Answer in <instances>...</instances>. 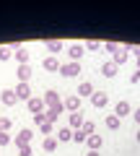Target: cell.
<instances>
[{
	"instance_id": "3",
	"label": "cell",
	"mask_w": 140,
	"mask_h": 156,
	"mask_svg": "<svg viewBox=\"0 0 140 156\" xmlns=\"http://www.w3.org/2000/svg\"><path fill=\"white\" fill-rule=\"evenodd\" d=\"M29 112H31V115H42V112H44V99H29Z\"/></svg>"
},
{
	"instance_id": "34",
	"label": "cell",
	"mask_w": 140,
	"mask_h": 156,
	"mask_svg": "<svg viewBox=\"0 0 140 156\" xmlns=\"http://www.w3.org/2000/svg\"><path fill=\"white\" fill-rule=\"evenodd\" d=\"M135 122H140V107L135 109Z\"/></svg>"
},
{
	"instance_id": "18",
	"label": "cell",
	"mask_w": 140,
	"mask_h": 156,
	"mask_svg": "<svg viewBox=\"0 0 140 156\" xmlns=\"http://www.w3.org/2000/svg\"><path fill=\"white\" fill-rule=\"evenodd\" d=\"M16 60L21 62V65H29V50H23V47H18V50H16Z\"/></svg>"
},
{
	"instance_id": "29",
	"label": "cell",
	"mask_w": 140,
	"mask_h": 156,
	"mask_svg": "<svg viewBox=\"0 0 140 156\" xmlns=\"http://www.w3.org/2000/svg\"><path fill=\"white\" fill-rule=\"evenodd\" d=\"M86 47H88L91 52H96V50H101V42H96V39H91V42H88Z\"/></svg>"
},
{
	"instance_id": "12",
	"label": "cell",
	"mask_w": 140,
	"mask_h": 156,
	"mask_svg": "<svg viewBox=\"0 0 140 156\" xmlns=\"http://www.w3.org/2000/svg\"><path fill=\"white\" fill-rule=\"evenodd\" d=\"M130 112H132V107H130L127 101H119V104L114 107V115H117V117H127Z\"/></svg>"
},
{
	"instance_id": "9",
	"label": "cell",
	"mask_w": 140,
	"mask_h": 156,
	"mask_svg": "<svg viewBox=\"0 0 140 156\" xmlns=\"http://www.w3.org/2000/svg\"><path fill=\"white\" fill-rule=\"evenodd\" d=\"M13 91H16V96H18V99H26V101L31 99V89H29V83H18Z\"/></svg>"
},
{
	"instance_id": "13",
	"label": "cell",
	"mask_w": 140,
	"mask_h": 156,
	"mask_svg": "<svg viewBox=\"0 0 140 156\" xmlns=\"http://www.w3.org/2000/svg\"><path fill=\"white\" fill-rule=\"evenodd\" d=\"M75 94H78V96H94L96 91H94V86H91L88 81H83V83L78 86V91H75Z\"/></svg>"
},
{
	"instance_id": "31",
	"label": "cell",
	"mask_w": 140,
	"mask_h": 156,
	"mask_svg": "<svg viewBox=\"0 0 140 156\" xmlns=\"http://www.w3.org/2000/svg\"><path fill=\"white\" fill-rule=\"evenodd\" d=\"M34 122H36V125H44L47 122V115H44V112H42V115H34Z\"/></svg>"
},
{
	"instance_id": "1",
	"label": "cell",
	"mask_w": 140,
	"mask_h": 156,
	"mask_svg": "<svg viewBox=\"0 0 140 156\" xmlns=\"http://www.w3.org/2000/svg\"><path fill=\"white\" fill-rule=\"evenodd\" d=\"M80 73V65L78 62H67V65H60V76H65V78H75Z\"/></svg>"
},
{
	"instance_id": "17",
	"label": "cell",
	"mask_w": 140,
	"mask_h": 156,
	"mask_svg": "<svg viewBox=\"0 0 140 156\" xmlns=\"http://www.w3.org/2000/svg\"><path fill=\"white\" fill-rule=\"evenodd\" d=\"M44 68H47V70H57V73H60V62H57V57H44Z\"/></svg>"
},
{
	"instance_id": "4",
	"label": "cell",
	"mask_w": 140,
	"mask_h": 156,
	"mask_svg": "<svg viewBox=\"0 0 140 156\" xmlns=\"http://www.w3.org/2000/svg\"><path fill=\"white\" fill-rule=\"evenodd\" d=\"M31 135H34L31 130H29V128H23L21 133L16 135V146H18V148H21V146H29V140H31Z\"/></svg>"
},
{
	"instance_id": "25",
	"label": "cell",
	"mask_w": 140,
	"mask_h": 156,
	"mask_svg": "<svg viewBox=\"0 0 140 156\" xmlns=\"http://www.w3.org/2000/svg\"><path fill=\"white\" fill-rule=\"evenodd\" d=\"M11 130V117H0V133H8Z\"/></svg>"
},
{
	"instance_id": "36",
	"label": "cell",
	"mask_w": 140,
	"mask_h": 156,
	"mask_svg": "<svg viewBox=\"0 0 140 156\" xmlns=\"http://www.w3.org/2000/svg\"><path fill=\"white\" fill-rule=\"evenodd\" d=\"M138 140H140V130H138Z\"/></svg>"
},
{
	"instance_id": "21",
	"label": "cell",
	"mask_w": 140,
	"mask_h": 156,
	"mask_svg": "<svg viewBox=\"0 0 140 156\" xmlns=\"http://www.w3.org/2000/svg\"><path fill=\"white\" fill-rule=\"evenodd\" d=\"M47 50H50V52H60L62 50V42H60V39H50V42H47Z\"/></svg>"
},
{
	"instance_id": "19",
	"label": "cell",
	"mask_w": 140,
	"mask_h": 156,
	"mask_svg": "<svg viewBox=\"0 0 140 156\" xmlns=\"http://www.w3.org/2000/svg\"><path fill=\"white\" fill-rule=\"evenodd\" d=\"M104 122H107L109 130H117V128H119V117H117V115H107V120H104Z\"/></svg>"
},
{
	"instance_id": "30",
	"label": "cell",
	"mask_w": 140,
	"mask_h": 156,
	"mask_svg": "<svg viewBox=\"0 0 140 156\" xmlns=\"http://www.w3.org/2000/svg\"><path fill=\"white\" fill-rule=\"evenodd\" d=\"M18 154H21V156H34V151H31V146H21Z\"/></svg>"
},
{
	"instance_id": "23",
	"label": "cell",
	"mask_w": 140,
	"mask_h": 156,
	"mask_svg": "<svg viewBox=\"0 0 140 156\" xmlns=\"http://www.w3.org/2000/svg\"><path fill=\"white\" fill-rule=\"evenodd\" d=\"M125 60H127V50H125V47H122V50H119V52H117V55H114V65H117V68H119V65H122V62H125Z\"/></svg>"
},
{
	"instance_id": "5",
	"label": "cell",
	"mask_w": 140,
	"mask_h": 156,
	"mask_svg": "<svg viewBox=\"0 0 140 156\" xmlns=\"http://www.w3.org/2000/svg\"><path fill=\"white\" fill-rule=\"evenodd\" d=\"M67 128L73 130V133H75V130H80V128H83V115H80V112H73V115H70V125H67Z\"/></svg>"
},
{
	"instance_id": "37",
	"label": "cell",
	"mask_w": 140,
	"mask_h": 156,
	"mask_svg": "<svg viewBox=\"0 0 140 156\" xmlns=\"http://www.w3.org/2000/svg\"><path fill=\"white\" fill-rule=\"evenodd\" d=\"M138 65H140V57H138Z\"/></svg>"
},
{
	"instance_id": "27",
	"label": "cell",
	"mask_w": 140,
	"mask_h": 156,
	"mask_svg": "<svg viewBox=\"0 0 140 156\" xmlns=\"http://www.w3.org/2000/svg\"><path fill=\"white\" fill-rule=\"evenodd\" d=\"M104 47H107V52H114V55H117V52L122 50V47H119L117 42H107V44H104Z\"/></svg>"
},
{
	"instance_id": "28",
	"label": "cell",
	"mask_w": 140,
	"mask_h": 156,
	"mask_svg": "<svg viewBox=\"0 0 140 156\" xmlns=\"http://www.w3.org/2000/svg\"><path fill=\"white\" fill-rule=\"evenodd\" d=\"M11 47H0V60H11Z\"/></svg>"
},
{
	"instance_id": "16",
	"label": "cell",
	"mask_w": 140,
	"mask_h": 156,
	"mask_svg": "<svg viewBox=\"0 0 140 156\" xmlns=\"http://www.w3.org/2000/svg\"><path fill=\"white\" fill-rule=\"evenodd\" d=\"M86 143H88V151H99L101 148V138H99V135H88V140H86Z\"/></svg>"
},
{
	"instance_id": "20",
	"label": "cell",
	"mask_w": 140,
	"mask_h": 156,
	"mask_svg": "<svg viewBox=\"0 0 140 156\" xmlns=\"http://www.w3.org/2000/svg\"><path fill=\"white\" fill-rule=\"evenodd\" d=\"M80 130H83L86 135H94V133H96V125H94V120H83V128H80Z\"/></svg>"
},
{
	"instance_id": "33",
	"label": "cell",
	"mask_w": 140,
	"mask_h": 156,
	"mask_svg": "<svg viewBox=\"0 0 140 156\" xmlns=\"http://www.w3.org/2000/svg\"><path fill=\"white\" fill-rule=\"evenodd\" d=\"M140 81V70H135V73H130V83H138Z\"/></svg>"
},
{
	"instance_id": "10",
	"label": "cell",
	"mask_w": 140,
	"mask_h": 156,
	"mask_svg": "<svg viewBox=\"0 0 140 156\" xmlns=\"http://www.w3.org/2000/svg\"><path fill=\"white\" fill-rule=\"evenodd\" d=\"M57 104H60V94H57V91H47L44 94V107L52 109V107H57Z\"/></svg>"
},
{
	"instance_id": "2",
	"label": "cell",
	"mask_w": 140,
	"mask_h": 156,
	"mask_svg": "<svg viewBox=\"0 0 140 156\" xmlns=\"http://www.w3.org/2000/svg\"><path fill=\"white\" fill-rule=\"evenodd\" d=\"M0 101H3L5 107H13L18 101V96H16V91H13V89H5L3 94H0Z\"/></svg>"
},
{
	"instance_id": "35",
	"label": "cell",
	"mask_w": 140,
	"mask_h": 156,
	"mask_svg": "<svg viewBox=\"0 0 140 156\" xmlns=\"http://www.w3.org/2000/svg\"><path fill=\"white\" fill-rule=\"evenodd\" d=\"M86 156H99V151H88V154H86Z\"/></svg>"
},
{
	"instance_id": "26",
	"label": "cell",
	"mask_w": 140,
	"mask_h": 156,
	"mask_svg": "<svg viewBox=\"0 0 140 156\" xmlns=\"http://www.w3.org/2000/svg\"><path fill=\"white\" fill-rule=\"evenodd\" d=\"M39 130L47 135V138H50V135H52V130H55V125H52V122H44V125H39Z\"/></svg>"
},
{
	"instance_id": "22",
	"label": "cell",
	"mask_w": 140,
	"mask_h": 156,
	"mask_svg": "<svg viewBox=\"0 0 140 156\" xmlns=\"http://www.w3.org/2000/svg\"><path fill=\"white\" fill-rule=\"evenodd\" d=\"M57 140H73V130H70V128H62L60 133H57Z\"/></svg>"
},
{
	"instance_id": "32",
	"label": "cell",
	"mask_w": 140,
	"mask_h": 156,
	"mask_svg": "<svg viewBox=\"0 0 140 156\" xmlns=\"http://www.w3.org/2000/svg\"><path fill=\"white\" fill-rule=\"evenodd\" d=\"M8 143H11V135H8V133H0V146H8Z\"/></svg>"
},
{
	"instance_id": "14",
	"label": "cell",
	"mask_w": 140,
	"mask_h": 156,
	"mask_svg": "<svg viewBox=\"0 0 140 156\" xmlns=\"http://www.w3.org/2000/svg\"><path fill=\"white\" fill-rule=\"evenodd\" d=\"M101 73L107 78H114L117 76V65H114V62H104V65H101Z\"/></svg>"
},
{
	"instance_id": "15",
	"label": "cell",
	"mask_w": 140,
	"mask_h": 156,
	"mask_svg": "<svg viewBox=\"0 0 140 156\" xmlns=\"http://www.w3.org/2000/svg\"><path fill=\"white\" fill-rule=\"evenodd\" d=\"M57 143H60V140H57L55 135H50V138H44V143H42V146H44V151H47V154H52V151L57 148Z\"/></svg>"
},
{
	"instance_id": "11",
	"label": "cell",
	"mask_w": 140,
	"mask_h": 156,
	"mask_svg": "<svg viewBox=\"0 0 140 156\" xmlns=\"http://www.w3.org/2000/svg\"><path fill=\"white\" fill-rule=\"evenodd\" d=\"M67 55H70V62H78V60H80V55H83V47H80V44H70Z\"/></svg>"
},
{
	"instance_id": "8",
	"label": "cell",
	"mask_w": 140,
	"mask_h": 156,
	"mask_svg": "<svg viewBox=\"0 0 140 156\" xmlns=\"http://www.w3.org/2000/svg\"><path fill=\"white\" fill-rule=\"evenodd\" d=\"M78 107H80V96L78 94H73V96H67V99H65V109L67 112H78Z\"/></svg>"
},
{
	"instance_id": "24",
	"label": "cell",
	"mask_w": 140,
	"mask_h": 156,
	"mask_svg": "<svg viewBox=\"0 0 140 156\" xmlns=\"http://www.w3.org/2000/svg\"><path fill=\"white\" fill-rule=\"evenodd\" d=\"M73 140H75V143H86V140H88V135H86L83 130H75V133H73Z\"/></svg>"
},
{
	"instance_id": "7",
	"label": "cell",
	"mask_w": 140,
	"mask_h": 156,
	"mask_svg": "<svg viewBox=\"0 0 140 156\" xmlns=\"http://www.w3.org/2000/svg\"><path fill=\"white\" fill-rule=\"evenodd\" d=\"M107 101H109V96L104 94V91H96V94L91 96V104H94V107H99V109H101V107H107Z\"/></svg>"
},
{
	"instance_id": "6",
	"label": "cell",
	"mask_w": 140,
	"mask_h": 156,
	"mask_svg": "<svg viewBox=\"0 0 140 156\" xmlns=\"http://www.w3.org/2000/svg\"><path fill=\"white\" fill-rule=\"evenodd\" d=\"M16 76H18V83H29V76H31V65H18Z\"/></svg>"
}]
</instances>
